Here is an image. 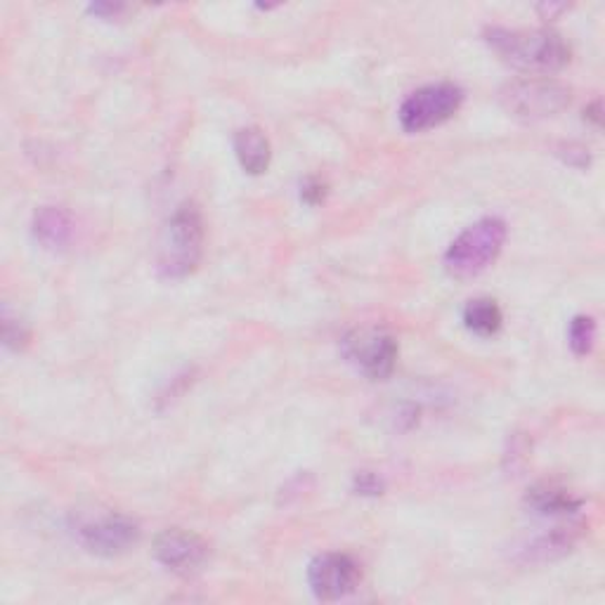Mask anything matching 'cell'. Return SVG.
Segmentation results:
<instances>
[{
    "instance_id": "1",
    "label": "cell",
    "mask_w": 605,
    "mask_h": 605,
    "mask_svg": "<svg viewBox=\"0 0 605 605\" xmlns=\"http://www.w3.org/2000/svg\"><path fill=\"white\" fill-rule=\"evenodd\" d=\"M485 41L506 65L539 76L561 72L572 55L565 38L551 29L520 31L492 26L485 31Z\"/></svg>"
},
{
    "instance_id": "2",
    "label": "cell",
    "mask_w": 605,
    "mask_h": 605,
    "mask_svg": "<svg viewBox=\"0 0 605 605\" xmlns=\"http://www.w3.org/2000/svg\"><path fill=\"white\" fill-rule=\"evenodd\" d=\"M204 218L195 204H183L166 220L158 237L156 270L164 279H183L193 275L204 256Z\"/></svg>"
},
{
    "instance_id": "3",
    "label": "cell",
    "mask_w": 605,
    "mask_h": 605,
    "mask_svg": "<svg viewBox=\"0 0 605 605\" xmlns=\"http://www.w3.org/2000/svg\"><path fill=\"white\" fill-rule=\"evenodd\" d=\"M506 237L508 228L502 218L487 216L475 220L444 251V270H448L450 277L461 282L481 277L502 256Z\"/></svg>"
},
{
    "instance_id": "4",
    "label": "cell",
    "mask_w": 605,
    "mask_h": 605,
    "mask_svg": "<svg viewBox=\"0 0 605 605\" xmlns=\"http://www.w3.org/2000/svg\"><path fill=\"white\" fill-rule=\"evenodd\" d=\"M499 102L516 119H551L570 105V88L544 76L518 78L502 88Z\"/></svg>"
},
{
    "instance_id": "5",
    "label": "cell",
    "mask_w": 605,
    "mask_h": 605,
    "mask_svg": "<svg viewBox=\"0 0 605 605\" xmlns=\"http://www.w3.org/2000/svg\"><path fill=\"white\" fill-rule=\"evenodd\" d=\"M464 90L454 84H431L409 92L397 111L405 133H426L448 123L464 105Z\"/></svg>"
},
{
    "instance_id": "6",
    "label": "cell",
    "mask_w": 605,
    "mask_h": 605,
    "mask_svg": "<svg viewBox=\"0 0 605 605\" xmlns=\"http://www.w3.org/2000/svg\"><path fill=\"white\" fill-rule=\"evenodd\" d=\"M341 355L370 381H386L395 372L400 345L388 329L362 327L345 333Z\"/></svg>"
},
{
    "instance_id": "7",
    "label": "cell",
    "mask_w": 605,
    "mask_h": 605,
    "mask_svg": "<svg viewBox=\"0 0 605 605\" xmlns=\"http://www.w3.org/2000/svg\"><path fill=\"white\" fill-rule=\"evenodd\" d=\"M142 537L140 525L123 514H100L95 518H84L76 522V539L88 553L102 556V559H117L129 553Z\"/></svg>"
},
{
    "instance_id": "8",
    "label": "cell",
    "mask_w": 605,
    "mask_h": 605,
    "mask_svg": "<svg viewBox=\"0 0 605 605\" xmlns=\"http://www.w3.org/2000/svg\"><path fill=\"white\" fill-rule=\"evenodd\" d=\"M362 570L353 556L327 551L315 556L308 565V586L317 601H341L360 586Z\"/></svg>"
},
{
    "instance_id": "9",
    "label": "cell",
    "mask_w": 605,
    "mask_h": 605,
    "mask_svg": "<svg viewBox=\"0 0 605 605\" xmlns=\"http://www.w3.org/2000/svg\"><path fill=\"white\" fill-rule=\"evenodd\" d=\"M154 559L173 575L193 578L209 561V544L195 532L170 528L154 539Z\"/></svg>"
},
{
    "instance_id": "10",
    "label": "cell",
    "mask_w": 605,
    "mask_h": 605,
    "mask_svg": "<svg viewBox=\"0 0 605 605\" xmlns=\"http://www.w3.org/2000/svg\"><path fill=\"white\" fill-rule=\"evenodd\" d=\"M31 232H34V239L45 251L57 253L72 244L74 220L62 206H41L34 213Z\"/></svg>"
},
{
    "instance_id": "11",
    "label": "cell",
    "mask_w": 605,
    "mask_h": 605,
    "mask_svg": "<svg viewBox=\"0 0 605 605\" xmlns=\"http://www.w3.org/2000/svg\"><path fill=\"white\" fill-rule=\"evenodd\" d=\"M580 535H582L580 522L559 525V528H553L551 532L532 539L530 544H525L522 561L525 563H547L553 559H561V556L575 549Z\"/></svg>"
},
{
    "instance_id": "12",
    "label": "cell",
    "mask_w": 605,
    "mask_h": 605,
    "mask_svg": "<svg viewBox=\"0 0 605 605\" xmlns=\"http://www.w3.org/2000/svg\"><path fill=\"white\" fill-rule=\"evenodd\" d=\"M525 504L532 514L544 516V518H572L580 514L582 499L572 495L570 490L551 485V483H541L528 490V497H525Z\"/></svg>"
},
{
    "instance_id": "13",
    "label": "cell",
    "mask_w": 605,
    "mask_h": 605,
    "mask_svg": "<svg viewBox=\"0 0 605 605\" xmlns=\"http://www.w3.org/2000/svg\"><path fill=\"white\" fill-rule=\"evenodd\" d=\"M234 156L249 175H263L273 162V147L258 125H246L234 133Z\"/></svg>"
},
{
    "instance_id": "14",
    "label": "cell",
    "mask_w": 605,
    "mask_h": 605,
    "mask_svg": "<svg viewBox=\"0 0 605 605\" xmlns=\"http://www.w3.org/2000/svg\"><path fill=\"white\" fill-rule=\"evenodd\" d=\"M464 324L481 339L497 337L504 327V312L495 298H473L464 308Z\"/></svg>"
},
{
    "instance_id": "15",
    "label": "cell",
    "mask_w": 605,
    "mask_h": 605,
    "mask_svg": "<svg viewBox=\"0 0 605 605\" xmlns=\"http://www.w3.org/2000/svg\"><path fill=\"white\" fill-rule=\"evenodd\" d=\"M596 320L592 315H575L568 324V345L578 358H586L596 343Z\"/></svg>"
},
{
    "instance_id": "16",
    "label": "cell",
    "mask_w": 605,
    "mask_h": 605,
    "mask_svg": "<svg viewBox=\"0 0 605 605\" xmlns=\"http://www.w3.org/2000/svg\"><path fill=\"white\" fill-rule=\"evenodd\" d=\"M31 341V331L29 327L20 320V317H14L8 308L3 310V345L12 353H22V350L29 345Z\"/></svg>"
},
{
    "instance_id": "17",
    "label": "cell",
    "mask_w": 605,
    "mask_h": 605,
    "mask_svg": "<svg viewBox=\"0 0 605 605\" xmlns=\"http://www.w3.org/2000/svg\"><path fill=\"white\" fill-rule=\"evenodd\" d=\"M353 492L360 497H381L386 492V481L374 471H358L353 475Z\"/></svg>"
},
{
    "instance_id": "18",
    "label": "cell",
    "mask_w": 605,
    "mask_h": 605,
    "mask_svg": "<svg viewBox=\"0 0 605 605\" xmlns=\"http://www.w3.org/2000/svg\"><path fill=\"white\" fill-rule=\"evenodd\" d=\"M329 195V187L320 178H306L300 183V201L306 206H320Z\"/></svg>"
},
{
    "instance_id": "19",
    "label": "cell",
    "mask_w": 605,
    "mask_h": 605,
    "mask_svg": "<svg viewBox=\"0 0 605 605\" xmlns=\"http://www.w3.org/2000/svg\"><path fill=\"white\" fill-rule=\"evenodd\" d=\"M556 154H559L568 166L580 168V170L592 164V156H588V150L582 147V145H575V142H568V145H561L559 152H556Z\"/></svg>"
},
{
    "instance_id": "20",
    "label": "cell",
    "mask_w": 605,
    "mask_h": 605,
    "mask_svg": "<svg viewBox=\"0 0 605 605\" xmlns=\"http://www.w3.org/2000/svg\"><path fill=\"white\" fill-rule=\"evenodd\" d=\"M88 12L95 14V18L100 20H117L119 14L125 12V6H111V3H95V6H88Z\"/></svg>"
},
{
    "instance_id": "21",
    "label": "cell",
    "mask_w": 605,
    "mask_h": 605,
    "mask_svg": "<svg viewBox=\"0 0 605 605\" xmlns=\"http://www.w3.org/2000/svg\"><path fill=\"white\" fill-rule=\"evenodd\" d=\"M584 114H586V119L594 121V125H598L601 123V102H594L592 107L584 111Z\"/></svg>"
}]
</instances>
